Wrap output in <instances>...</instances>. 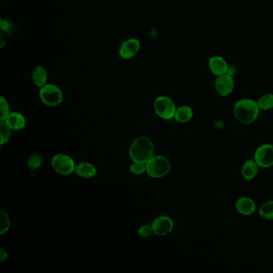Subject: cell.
Listing matches in <instances>:
<instances>
[{
	"instance_id": "obj_3",
	"label": "cell",
	"mask_w": 273,
	"mask_h": 273,
	"mask_svg": "<svg viewBox=\"0 0 273 273\" xmlns=\"http://www.w3.org/2000/svg\"><path fill=\"white\" fill-rule=\"evenodd\" d=\"M146 173L153 179H160L169 174L171 170V163L163 155H153L146 164Z\"/></svg>"
},
{
	"instance_id": "obj_17",
	"label": "cell",
	"mask_w": 273,
	"mask_h": 273,
	"mask_svg": "<svg viewBox=\"0 0 273 273\" xmlns=\"http://www.w3.org/2000/svg\"><path fill=\"white\" fill-rule=\"evenodd\" d=\"M32 80L34 85L39 87H42L47 85L48 73L46 69L42 66H37L32 71Z\"/></svg>"
},
{
	"instance_id": "obj_11",
	"label": "cell",
	"mask_w": 273,
	"mask_h": 273,
	"mask_svg": "<svg viewBox=\"0 0 273 273\" xmlns=\"http://www.w3.org/2000/svg\"><path fill=\"white\" fill-rule=\"evenodd\" d=\"M236 209L242 216H251L256 212V205L253 199L244 196L237 200L236 202Z\"/></svg>"
},
{
	"instance_id": "obj_20",
	"label": "cell",
	"mask_w": 273,
	"mask_h": 273,
	"mask_svg": "<svg viewBox=\"0 0 273 273\" xmlns=\"http://www.w3.org/2000/svg\"><path fill=\"white\" fill-rule=\"evenodd\" d=\"M44 157L40 154H33L28 159V167L32 170H36L43 165Z\"/></svg>"
},
{
	"instance_id": "obj_12",
	"label": "cell",
	"mask_w": 273,
	"mask_h": 273,
	"mask_svg": "<svg viewBox=\"0 0 273 273\" xmlns=\"http://www.w3.org/2000/svg\"><path fill=\"white\" fill-rule=\"evenodd\" d=\"M208 68H209L210 71L217 76L223 75L225 73H228V63L223 57L219 56V55L210 58L209 61H208Z\"/></svg>"
},
{
	"instance_id": "obj_1",
	"label": "cell",
	"mask_w": 273,
	"mask_h": 273,
	"mask_svg": "<svg viewBox=\"0 0 273 273\" xmlns=\"http://www.w3.org/2000/svg\"><path fill=\"white\" fill-rule=\"evenodd\" d=\"M257 101L252 99H242L236 102L234 106V116L236 119L242 124H250L257 119L259 115Z\"/></svg>"
},
{
	"instance_id": "obj_22",
	"label": "cell",
	"mask_w": 273,
	"mask_h": 273,
	"mask_svg": "<svg viewBox=\"0 0 273 273\" xmlns=\"http://www.w3.org/2000/svg\"><path fill=\"white\" fill-rule=\"evenodd\" d=\"M0 234L3 235L8 232L11 227V220L7 212H0Z\"/></svg>"
},
{
	"instance_id": "obj_28",
	"label": "cell",
	"mask_w": 273,
	"mask_h": 273,
	"mask_svg": "<svg viewBox=\"0 0 273 273\" xmlns=\"http://www.w3.org/2000/svg\"><path fill=\"white\" fill-rule=\"evenodd\" d=\"M1 41H2V43H1V48H2L5 45L4 37H3V34H1Z\"/></svg>"
},
{
	"instance_id": "obj_6",
	"label": "cell",
	"mask_w": 273,
	"mask_h": 273,
	"mask_svg": "<svg viewBox=\"0 0 273 273\" xmlns=\"http://www.w3.org/2000/svg\"><path fill=\"white\" fill-rule=\"evenodd\" d=\"M51 166L60 175H68L75 172V162L72 158L64 154L54 155L51 159Z\"/></svg>"
},
{
	"instance_id": "obj_16",
	"label": "cell",
	"mask_w": 273,
	"mask_h": 273,
	"mask_svg": "<svg viewBox=\"0 0 273 273\" xmlns=\"http://www.w3.org/2000/svg\"><path fill=\"white\" fill-rule=\"evenodd\" d=\"M193 115V110L191 107L181 106V107L176 108L174 119H175V121H177L179 123H188L192 119Z\"/></svg>"
},
{
	"instance_id": "obj_9",
	"label": "cell",
	"mask_w": 273,
	"mask_h": 273,
	"mask_svg": "<svg viewBox=\"0 0 273 273\" xmlns=\"http://www.w3.org/2000/svg\"><path fill=\"white\" fill-rule=\"evenodd\" d=\"M235 87L234 79L229 73L219 75L215 82V88L221 96H228L232 93Z\"/></svg>"
},
{
	"instance_id": "obj_7",
	"label": "cell",
	"mask_w": 273,
	"mask_h": 273,
	"mask_svg": "<svg viewBox=\"0 0 273 273\" xmlns=\"http://www.w3.org/2000/svg\"><path fill=\"white\" fill-rule=\"evenodd\" d=\"M254 160L259 168L269 169L273 166V145L270 144L259 146L254 154Z\"/></svg>"
},
{
	"instance_id": "obj_8",
	"label": "cell",
	"mask_w": 273,
	"mask_h": 273,
	"mask_svg": "<svg viewBox=\"0 0 273 273\" xmlns=\"http://www.w3.org/2000/svg\"><path fill=\"white\" fill-rule=\"evenodd\" d=\"M154 234L159 237H165L170 234L174 228L172 219L168 216H159L152 223Z\"/></svg>"
},
{
	"instance_id": "obj_25",
	"label": "cell",
	"mask_w": 273,
	"mask_h": 273,
	"mask_svg": "<svg viewBox=\"0 0 273 273\" xmlns=\"http://www.w3.org/2000/svg\"><path fill=\"white\" fill-rule=\"evenodd\" d=\"M153 234H154V232H153L152 225L144 224V225L139 227V229H138V235L142 238H148V237H150Z\"/></svg>"
},
{
	"instance_id": "obj_19",
	"label": "cell",
	"mask_w": 273,
	"mask_h": 273,
	"mask_svg": "<svg viewBox=\"0 0 273 273\" xmlns=\"http://www.w3.org/2000/svg\"><path fill=\"white\" fill-rule=\"evenodd\" d=\"M257 104L259 109L268 111L273 108V94H265L258 100Z\"/></svg>"
},
{
	"instance_id": "obj_5",
	"label": "cell",
	"mask_w": 273,
	"mask_h": 273,
	"mask_svg": "<svg viewBox=\"0 0 273 273\" xmlns=\"http://www.w3.org/2000/svg\"><path fill=\"white\" fill-rule=\"evenodd\" d=\"M154 111L159 117L169 120L174 119L176 107L171 99L164 96H159L154 102Z\"/></svg>"
},
{
	"instance_id": "obj_4",
	"label": "cell",
	"mask_w": 273,
	"mask_h": 273,
	"mask_svg": "<svg viewBox=\"0 0 273 273\" xmlns=\"http://www.w3.org/2000/svg\"><path fill=\"white\" fill-rule=\"evenodd\" d=\"M39 98L43 104L48 107H56L63 101V92L61 89L52 84H47L40 87Z\"/></svg>"
},
{
	"instance_id": "obj_14",
	"label": "cell",
	"mask_w": 273,
	"mask_h": 273,
	"mask_svg": "<svg viewBox=\"0 0 273 273\" xmlns=\"http://www.w3.org/2000/svg\"><path fill=\"white\" fill-rule=\"evenodd\" d=\"M75 173L78 176L84 179H91L96 175L97 169L91 163L80 162L75 165Z\"/></svg>"
},
{
	"instance_id": "obj_24",
	"label": "cell",
	"mask_w": 273,
	"mask_h": 273,
	"mask_svg": "<svg viewBox=\"0 0 273 273\" xmlns=\"http://www.w3.org/2000/svg\"><path fill=\"white\" fill-rule=\"evenodd\" d=\"M146 170H147L146 164H143V163L133 162V164L130 167V171L134 175H143V174L146 173Z\"/></svg>"
},
{
	"instance_id": "obj_18",
	"label": "cell",
	"mask_w": 273,
	"mask_h": 273,
	"mask_svg": "<svg viewBox=\"0 0 273 273\" xmlns=\"http://www.w3.org/2000/svg\"><path fill=\"white\" fill-rule=\"evenodd\" d=\"M259 214L264 220L273 221V201L264 202L259 207Z\"/></svg>"
},
{
	"instance_id": "obj_10",
	"label": "cell",
	"mask_w": 273,
	"mask_h": 273,
	"mask_svg": "<svg viewBox=\"0 0 273 273\" xmlns=\"http://www.w3.org/2000/svg\"><path fill=\"white\" fill-rule=\"evenodd\" d=\"M140 42L139 39H128L123 42L119 49V55L121 58L124 59H132L139 52L140 49Z\"/></svg>"
},
{
	"instance_id": "obj_23",
	"label": "cell",
	"mask_w": 273,
	"mask_h": 273,
	"mask_svg": "<svg viewBox=\"0 0 273 273\" xmlns=\"http://www.w3.org/2000/svg\"><path fill=\"white\" fill-rule=\"evenodd\" d=\"M0 109H1L0 119L1 121H4L11 112H10L9 103L3 96L0 97Z\"/></svg>"
},
{
	"instance_id": "obj_2",
	"label": "cell",
	"mask_w": 273,
	"mask_h": 273,
	"mask_svg": "<svg viewBox=\"0 0 273 273\" xmlns=\"http://www.w3.org/2000/svg\"><path fill=\"white\" fill-rule=\"evenodd\" d=\"M155 147L148 137L139 136L135 139L129 148V156L132 162L147 164L154 155Z\"/></svg>"
},
{
	"instance_id": "obj_27",
	"label": "cell",
	"mask_w": 273,
	"mask_h": 273,
	"mask_svg": "<svg viewBox=\"0 0 273 273\" xmlns=\"http://www.w3.org/2000/svg\"><path fill=\"white\" fill-rule=\"evenodd\" d=\"M8 257V254L4 249H1L0 250V261L3 262Z\"/></svg>"
},
{
	"instance_id": "obj_15",
	"label": "cell",
	"mask_w": 273,
	"mask_h": 273,
	"mask_svg": "<svg viewBox=\"0 0 273 273\" xmlns=\"http://www.w3.org/2000/svg\"><path fill=\"white\" fill-rule=\"evenodd\" d=\"M259 169V165L254 159H248L242 166V176L244 177V180H253L258 175Z\"/></svg>"
},
{
	"instance_id": "obj_26",
	"label": "cell",
	"mask_w": 273,
	"mask_h": 273,
	"mask_svg": "<svg viewBox=\"0 0 273 273\" xmlns=\"http://www.w3.org/2000/svg\"><path fill=\"white\" fill-rule=\"evenodd\" d=\"M13 24L10 21L6 19H1V30L6 33H11L13 31Z\"/></svg>"
},
{
	"instance_id": "obj_21",
	"label": "cell",
	"mask_w": 273,
	"mask_h": 273,
	"mask_svg": "<svg viewBox=\"0 0 273 273\" xmlns=\"http://www.w3.org/2000/svg\"><path fill=\"white\" fill-rule=\"evenodd\" d=\"M12 130L9 128V126L5 123L4 121H1L0 123V144L3 145L8 142L11 135H12Z\"/></svg>"
},
{
	"instance_id": "obj_13",
	"label": "cell",
	"mask_w": 273,
	"mask_h": 273,
	"mask_svg": "<svg viewBox=\"0 0 273 273\" xmlns=\"http://www.w3.org/2000/svg\"><path fill=\"white\" fill-rule=\"evenodd\" d=\"M12 131H19L25 128L26 118L19 112H11L4 120Z\"/></svg>"
}]
</instances>
